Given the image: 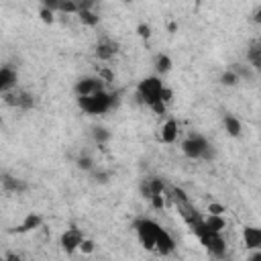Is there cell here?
I'll return each instance as SVG.
<instances>
[{"instance_id":"1","label":"cell","mask_w":261,"mask_h":261,"mask_svg":"<svg viewBox=\"0 0 261 261\" xmlns=\"http://www.w3.org/2000/svg\"><path fill=\"white\" fill-rule=\"evenodd\" d=\"M163 90H165V84L161 82L159 75H147L137 86V98H139V102H143L145 106L151 108L153 104L161 102Z\"/></svg>"},{"instance_id":"2","label":"cell","mask_w":261,"mask_h":261,"mask_svg":"<svg viewBox=\"0 0 261 261\" xmlns=\"http://www.w3.org/2000/svg\"><path fill=\"white\" fill-rule=\"evenodd\" d=\"M171 194H173V196H171V200L175 202L177 212H179V216L184 218V222H186L192 230H194L198 224H202V220H204V218H202V214L196 210V206L190 202V198H188L181 190H177V188H173V190H171Z\"/></svg>"},{"instance_id":"3","label":"cell","mask_w":261,"mask_h":261,"mask_svg":"<svg viewBox=\"0 0 261 261\" xmlns=\"http://www.w3.org/2000/svg\"><path fill=\"white\" fill-rule=\"evenodd\" d=\"M112 104H114V96L108 94L106 90H102L98 94H92V96L77 98V106L88 114H104L112 108Z\"/></svg>"},{"instance_id":"4","label":"cell","mask_w":261,"mask_h":261,"mask_svg":"<svg viewBox=\"0 0 261 261\" xmlns=\"http://www.w3.org/2000/svg\"><path fill=\"white\" fill-rule=\"evenodd\" d=\"M181 151L190 159H210L212 157V147L202 135H192L181 141Z\"/></svg>"},{"instance_id":"5","label":"cell","mask_w":261,"mask_h":261,"mask_svg":"<svg viewBox=\"0 0 261 261\" xmlns=\"http://www.w3.org/2000/svg\"><path fill=\"white\" fill-rule=\"evenodd\" d=\"M159 228H161V224L155 222V220H151V218H139V220L135 222L137 237H139L141 245H143L145 249H149V251L155 249V237H157Z\"/></svg>"},{"instance_id":"6","label":"cell","mask_w":261,"mask_h":261,"mask_svg":"<svg viewBox=\"0 0 261 261\" xmlns=\"http://www.w3.org/2000/svg\"><path fill=\"white\" fill-rule=\"evenodd\" d=\"M198 239H200V243L204 245V249L212 257H224V253H226V241H224L222 232H212V230H208L204 226L198 232Z\"/></svg>"},{"instance_id":"7","label":"cell","mask_w":261,"mask_h":261,"mask_svg":"<svg viewBox=\"0 0 261 261\" xmlns=\"http://www.w3.org/2000/svg\"><path fill=\"white\" fill-rule=\"evenodd\" d=\"M77 98H84V96H92V94H98L104 90V82L98 77V75H88V77H82L75 82L73 86Z\"/></svg>"},{"instance_id":"8","label":"cell","mask_w":261,"mask_h":261,"mask_svg":"<svg viewBox=\"0 0 261 261\" xmlns=\"http://www.w3.org/2000/svg\"><path fill=\"white\" fill-rule=\"evenodd\" d=\"M4 102H6L8 106H16V108H22V110L33 108V104H35V100H33V96H31L29 92L16 90V88L4 94Z\"/></svg>"},{"instance_id":"9","label":"cell","mask_w":261,"mask_h":261,"mask_svg":"<svg viewBox=\"0 0 261 261\" xmlns=\"http://www.w3.org/2000/svg\"><path fill=\"white\" fill-rule=\"evenodd\" d=\"M82 241H84V234H82V230L80 228H67L63 234H61V249L67 253V255H71V253H75V251H80V245H82Z\"/></svg>"},{"instance_id":"10","label":"cell","mask_w":261,"mask_h":261,"mask_svg":"<svg viewBox=\"0 0 261 261\" xmlns=\"http://www.w3.org/2000/svg\"><path fill=\"white\" fill-rule=\"evenodd\" d=\"M155 253H159V255H171L173 251H175V241H173V237L161 226L159 228V232H157V237H155V249H153Z\"/></svg>"},{"instance_id":"11","label":"cell","mask_w":261,"mask_h":261,"mask_svg":"<svg viewBox=\"0 0 261 261\" xmlns=\"http://www.w3.org/2000/svg\"><path fill=\"white\" fill-rule=\"evenodd\" d=\"M16 71L12 67H0V94H6L16 88Z\"/></svg>"},{"instance_id":"12","label":"cell","mask_w":261,"mask_h":261,"mask_svg":"<svg viewBox=\"0 0 261 261\" xmlns=\"http://www.w3.org/2000/svg\"><path fill=\"white\" fill-rule=\"evenodd\" d=\"M177 135H179V126H177V122H175L173 118H167V120L163 122V126H161V133H159L161 141L167 143V145H171V143L177 141Z\"/></svg>"},{"instance_id":"13","label":"cell","mask_w":261,"mask_h":261,"mask_svg":"<svg viewBox=\"0 0 261 261\" xmlns=\"http://www.w3.org/2000/svg\"><path fill=\"white\" fill-rule=\"evenodd\" d=\"M243 241H245V247L251 249V251H259L261 247V230L257 226H245L243 230Z\"/></svg>"},{"instance_id":"14","label":"cell","mask_w":261,"mask_h":261,"mask_svg":"<svg viewBox=\"0 0 261 261\" xmlns=\"http://www.w3.org/2000/svg\"><path fill=\"white\" fill-rule=\"evenodd\" d=\"M118 45L114 43V41H110V39H102L98 45H96V57L98 59H102V61H108V59H112L114 55H116V49Z\"/></svg>"},{"instance_id":"15","label":"cell","mask_w":261,"mask_h":261,"mask_svg":"<svg viewBox=\"0 0 261 261\" xmlns=\"http://www.w3.org/2000/svg\"><path fill=\"white\" fill-rule=\"evenodd\" d=\"M222 124H224V130H226L230 137H239V135H241V130H243L241 120H239L237 116H232V114H224Z\"/></svg>"},{"instance_id":"16","label":"cell","mask_w":261,"mask_h":261,"mask_svg":"<svg viewBox=\"0 0 261 261\" xmlns=\"http://www.w3.org/2000/svg\"><path fill=\"white\" fill-rule=\"evenodd\" d=\"M204 226H206L208 230H212V232H222L224 226H226V220H224V216H220V214H210V216L204 218Z\"/></svg>"},{"instance_id":"17","label":"cell","mask_w":261,"mask_h":261,"mask_svg":"<svg viewBox=\"0 0 261 261\" xmlns=\"http://www.w3.org/2000/svg\"><path fill=\"white\" fill-rule=\"evenodd\" d=\"M247 57H249L253 69H259V67H261V47H259V43H253V45H251Z\"/></svg>"},{"instance_id":"18","label":"cell","mask_w":261,"mask_h":261,"mask_svg":"<svg viewBox=\"0 0 261 261\" xmlns=\"http://www.w3.org/2000/svg\"><path fill=\"white\" fill-rule=\"evenodd\" d=\"M2 186L6 190H10V192H22L24 190V184L20 179H16V177H10V175H4L2 177Z\"/></svg>"},{"instance_id":"19","label":"cell","mask_w":261,"mask_h":261,"mask_svg":"<svg viewBox=\"0 0 261 261\" xmlns=\"http://www.w3.org/2000/svg\"><path fill=\"white\" fill-rule=\"evenodd\" d=\"M155 69H157V73H167L171 69V59L167 55L159 53L157 59H155Z\"/></svg>"},{"instance_id":"20","label":"cell","mask_w":261,"mask_h":261,"mask_svg":"<svg viewBox=\"0 0 261 261\" xmlns=\"http://www.w3.org/2000/svg\"><path fill=\"white\" fill-rule=\"evenodd\" d=\"M77 16H80V20H82L84 24H88V27H94V24H98V20H100V16H96L90 8L80 10V12H77Z\"/></svg>"},{"instance_id":"21","label":"cell","mask_w":261,"mask_h":261,"mask_svg":"<svg viewBox=\"0 0 261 261\" xmlns=\"http://www.w3.org/2000/svg\"><path fill=\"white\" fill-rule=\"evenodd\" d=\"M39 224H41V218H39L37 214H29V216L24 218V222L20 224L18 230H33V228H37Z\"/></svg>"},{"instance_id":"22","label":"cell","mask_w":261,"mask_h":261,"mask_svg":"<svg viewBox=\"0 0 261 261\" xmlns=\"http://www.w3.org/2000/svg\"><path fill=\"white\" fill-rule=\"evenodd\" d=\"M237 82H239V75H237L232 69L224 71L222 77H220V84H222V86H237Z\"/></svg>"},{"instance_id":"23","label":"cell","mask_w":261,"mask_h":261,"mask_svg":"<svg viewBox=\"0 0 261 261\" xmlns=\"http://www.w3.org/2000/svg\"><path fill=\"white\" fill-rule=\"evenodd\" d=\"M108 137H110V135H108L106 128H102V126H100V128H94V139H96L98 143H104Z\"/></svg>"},{"instance_id":"24","label":"cell","mask_w":261,"mask_h":261,"mask_svg":"<svg viewBox=\"0 0 261 261\" xmlns=\"http://www.w3.org/2000/svg\"><path fill=\"white\" fill-rule=\"evenodd\" d=\"M77 165H80L82 169H94V161H92L90 157H80V159H77Z\"/></svg>"},{"instance_id":"25","label":"cell","mask_w":261,"mask_h":261,"mask_svg":"<svg viewBox=\"0 0 261 261\" xmlns=\"http://www.w3.org/2000/svg\"><path fill=\"white\" fill-rule=\"evenodd\" d=\"M80 251H82V253H92V251H94V243H92L90 239H84L82 245H80Z\"/></svg>"},{"instance_id":"26","label":"cell","mask_w":261,"mask_h":261,"mask_svg":"<svg viewBox=\"0 0 261 261\" xmlns=\"http://www.w3.org/2000/svg\"><path fill=\"white\" fill-rule=\"evenodd\" d=\"M41 16H43L45 22H51V20H53V12L47 10V8H41Z\"/></svg>"},{"instance_id":"27","label":"cell","mask_w":261,"mask_h":261,"mask_svg":"<svg viewBox=\"0 0 261 261\" xmlns=\"http://www.w3.org/2000/svg\"><path fill=\"white\" fill-rule=\"evenodd\" d=\"M208 210H210V214H220V216H222V212H224V208L218 206V204H210Z\"/></svg>"},{"instance_id":"28","label":"cell","mask_w":261,"mask_h":261,"mask_svg":"<svg viewBox=\"0 0 261 261\" xmlns=\"http://www.w3.org/2000/svg\"><path fill=\"white\" fill-rule=\"evenodd\" d=\"M139 35H141V37H149V35H151V29L145 27V24H141V27H139Z\"/></svg>"},{"instance_id":"29","label":"cell","mask_w":261,"mask_h":261,"mask_svg":"<svg viewBox=\"0 0 261 261\" xmlns=\"http://www.w3.org/2000/svg\"><path fill=\"white\" fill-rule=\"evenodd\" d=\"M4 261H22V259H20V255H16V253H8V255L4 257Z\"/></svg>"},{"instance_id":"30","label":"cell","mask_w":261,"mask_h":261,"mask_svg":"<svg viewBox=\"0 0 261 261\" xmlns=\"http://www.w3.org/2000/svg\"><path fill=\"white\" fill-rule=\"evenodd\" d=\"M249 261H261V251H253V255H251Z\"/></svg>"},{"instance_id":"31","label":"cell","mask_w":261,"mask_h":261,"mask_svg":"<svg viewBox=\"0 0 261 261\" xmlns=\"http://www.w3.org/2000/svg\"><path fill=\"white\" fill-rule=\"evenodd\" d=\"M0 261H4V257H2V255H0Z\"/></svg>"}]
</instances>
